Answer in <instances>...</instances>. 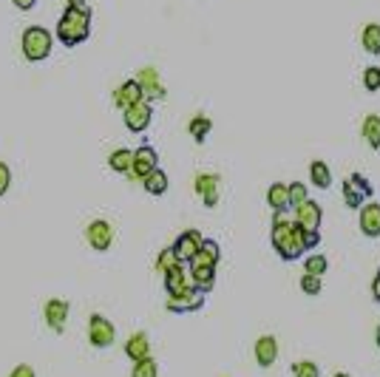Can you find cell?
<instances>
[{"label": "cell", "mask_w": 380, "mask_h": 377, "mask_svg": "<svg viewBox=\"0 0 380 377\" xmlns=\"http://www.w3.org/2000/svg\"><path fill=\"white\" fill-rule=\"evenodd\" d=\"M292 374H295V377H321V369H318V363H312V360H298V363L292 366Z\"/></svg>", "instance_id": "31"}, {"label": "cell", "mask_w": 380, "mask_h": 377, "mask_svg": "<svg viewBox=\"0 0 380 377\" xmlns=\"http://www.w3.org/2000/svg\"><path fill=\"white\" fill-rule=\"evenodd\" d=\"M267 205H270L275 213H287V210L292 208V202H290V184H281V181L270 184V191H267Z\"/></svg>", "instance_id": "18"}, {"label": "cell", "mask_w": 380, "mask_h": 377, "mask_svg": "<svg viewBox=\"0 0 380 377\" xmlns=\"http://www.w3.org/2000/svg\"><path fill=\"white\" fill-rule=\"evenodd\" d=\"M91 35V12L88 9H66V15L57 23V40L69 49L85 43Z\"/></svg>", "instance_id": "2"}, {"label": "cell", "mask_w": 380, "mask_h": 377, "mask_svg": "<svg viewBox=\"0 0 380 377\" xmlns=\"http://www.w3.org/2000/svg\"><path fill=\"white\" fill-rule=\"evenodd\" d=\"M12 4H15L18 9H23V12H29V9H35V4H37V0H12Z\"/></svg>", "instance_id": "40"}, {"label": "cell", "mask_w": 380, "mask_h": 377, "mask_svg": "<svg viewBox=\"0 0 380 377\" xmlns=\"http://www.w3.org/2000/svg\"><path fill=\"white\" fill-rule=\"evenodd\" d=\"M270 241H273L275 253H278L284 261H298V258L307 253V247H304V230H301L295 222H287L284 213H275Z\"/></svg>", "instance_id": "1"}, {"label": "cell", "mask_w": 380, "mask_h": 377, "mask_svg": "<svg viewBox=\"0 0 380 377\" xmlns=\"http://www.w3.org/2000/svg\"><path fill=\"white\" fill-rule=\"evenodd\" d=\"M363 85H366V91H380V68L377 66H369L363 71Z\"/></svg>", "instance_id": "35"}, {"label": "cell", "mask_w": 380, "mask_h": 377, "mask_svg": "<svg viewBox=\"0 0 380 377\" xmlns=\"http://www.w3.org/2000/svg\"><path fill=\"white\" fill-rule=\"evenodd\" d=\"M202 244H205V236H202L199 230H184V233L173 241V250H176V256H179L182 264H190V258H194V256L202 250Z\"/></svg>", "instance_id": "6"}, {"label": "cell", "mask_w": 380, "mask_h": 377, "mask_svg": "<svg viewBox=\"0 0 380 377\" xmlns=\"http://www.w3.org/2000/svg\"><path fill=\"white\" fill-rule=\"evenodd\" d=\"M321 287H323V284H321V275H309V273L301 275V289H304L307 295H318Z\"/></svg>", "instance_id": "34"}, {"label": "cell", "mask_w": 380, "mask_h": 377, "mask_svg": "<svg viewBox=\"0 0 380 377\" xmlns=\"http://www.w3.org/2000/svg\"><path fill=\"white\" fill-rule=\"evenodd\" d=\"M136 80H139V85H142V91H145V100H162V97H165V88H162V83H159L156 68H142Z\"/></svg>", "instance_id": "19"}, {"label": "cell", "mask_w": 380, "mask_h": 377, "mask_svg": "<svg viewBox=\"0 0 380 377\" xmlns=\"http://www.w3.org/2000/svg\"><path fill=\"white\" fill-rule=\"evenodd\" d=\"M309 196H307V184L304 181H292L290 184V202H292V208H298V205H304Z\"/></svg>", "instance_id": "33"}, {"label": "cell", "mask_w": 380, "mask_h": 377, "mask_svg": "<svg viewBox=\"0 0 380 377\" xmlns=\"http://www.w3.org/2000/svg\"><path fill=\"white\" fill-rule=\"evenodd\" d=\"M326 267H329V261H326L323 256H309L307 264H304V273H309V275H323Z\"/></svg>", "instance_id": "32"}, {"label": "cell", "mask_w": 380, "mask_h": 377, "mask_svg": "<svg viewBox=\"0 0 380 377\" xmlns=\"http://www.w3.org/2000/svg\"><path fill=\"white\" fill-rule=\"evenodd\" d=\"M108 167L114 170V173H133V150H125V148H119V150H114L111 156H108Z\"/></svg>", "instance_id": "22"}, {"label": "cell", "mask_w": 380, "mask_h": 377, "mask_svg": "<svg viewBox=\"0 0 380 377\" xmlns=\"http://www.w3.org/2000/svg\"><path fill=\"white\" fill-rule=\"evenodd\" d=\"M125 354H128L133 363L150 357V340H148V335H145V332H133V335L128 337V343H125Z\"/></svg>", "instance_id": "21"}, {"label": "cell", "mask_w": 380, "mask_h": 377, "mask_svg": "<svg viewBox=\"0 0 380 377\" xmlns=\"http://www.w3.org/2000/svg\"><path fill=\"white\" fill-rule=\"evenodd\" d=\"M219 258H222L219 244H216L213 239H205L202 250H199L194 258H190V267H216V264H219Z\"/></svg>", "instance_id": "20"}, {"label": "cell", "mask_w": 380, "mask_h": 377, "mask_svg": "<svg viewBox=\"0 0 380 377\" xmlns=\"http://www.w3.org/2000/svg\"><path fill=\"white\" fill-rule=\"evenodd\" d=\"M202 304H205V292L194 287V289H187L182 295H167L165 309L167 312H196V309H202Z\"/></svg>", "instance_id": "7"}, {"label": "cell", "mask_w": 380, "mask_h": 377, "mask_svg": "<svg viewBox=\"0 0 380 377\" xmlns=\"http://www.w3.org/2000/svg\"><path fill=\"white\" fill-rule=\"evenodd\" d=\"M360 43H363V49H366V54L377 57V54H380V23H369V26L363 29V35H360Z\"/></svg>", "instance_id": "26"}, {"label": "cell", "mask_w": 380, "mask_h": 377, "mask_svg": "<svg viewBox=\"0 0 380 377\" xmlns=\"http://www.w3.org/2000/svg\"><path fill=\"white\" fill-rule=\"evenodd\" d=\"M142 184H145V191H148L150 196H162V193H167V173L156 167L153 173H148V176L142 179Z\"/></svg>", "instance_id": "24"}, {"label": "cell", "mask_w": 380, "mask_h": 377, "mask_svg": "<svg viewBox=\"0 0 380 377\" xmlns=\"http://www.w3.org/2000/svg\"><path fill=\"white\" fill-rule=\"evenodd\" d=\"M321 216H323V213H321V205L312 202V199H307L304 205L295 208V219H292V222H295L301 230H309V233H312V230L321 227Z\"/></svg>", "instance_id": "14"}, {"label": "cell", "mask_w": 380, "mask_h": 377, "mask_svg": "<svg viewBox=\"0 0 380 377\" xmlns=\"http://www.w3.org/2000/svg\"><path fill=\"white\" fill-rule=\"evenodd\" d=\"M190 275H194L196 289L210 292L216 287V267H190Z\"/></svg>", "instance_id": "23"}, {"label": "cell", "mask_w": 380, "mask_h": 377, "mask_svg": "<svg viewBox=\"0 0 380 377\" xmlns=\"http://www.w3.org/2000/svg\"><path fill=\"white\" fill-rule=\"evenodd\" d=\"M182 261H179V256H176V250L173 247H167V250H162L159 253V258H156V270L165 275V273H170L173 267H179Z\"/></svg>", "instance_id": "29"}, {"label": "cell", "mask_w": 380, "mask_h": 377, "mask_svg": "<svg viewBox=\"0 0 380 377\" xmlns=\"http://www.w3.org/2000/svg\"><path fill=\"white\" fill-rule=\"evenodd\" d=\"M9 187H12V170L6 162H0V196H6Z\"/></svg>", "instance_id": "36"}, {"label": "cell", "mask_w": 380, "mask_h": 377, "mask_svg": "<svg viewBox=\"0 0 380 377\" xmlns=\"http://www.w3.org/2000/svg\"><path fill=\"white\" fill-rule=\"evenodd\" d=\"M335 377H349V374H346V371H340V374H335Z\"/></svg>", "instance_id": "43"}, {"label": "cell", "mask_w": 380, "mask_h": 377, "mask_svg": "<svg viewBox=\"0 0 380 377\" xmlns=\"http://www.w3.org/2000/svg\"><path fill=\"white\" fill-rule=\"evenodd\" d=\"M150 116H153V105L148 100H142V102H136V105H131L125 111V125H128V131L142 133L150 125Z\"/></svg>", "instance_id": "12"}, {"label": "cell", "mask_w": 380, "mask_h": 377, "mask_svg": "<svg viewBox=\"0 0 380 377\" xmlns=\"http://www.w3.org/2000/svg\"><path fill=\"white\" fill-rule=\"evenodd\" d=\"M372 298L380 304V270H377V275H374V281H372Z\"/></svg>", "instance_id": "39"}, {"label": "cell", "mask_w": 380, "mask_h": 377, "mask_svg": "<svg viewBox=\"0 0 380 377\" xmlns=\"http://www.w3.org/2000/svg\"><path fill=\"white\" fill-rule=\"evenodd\" d=\"M363 139L369 148H374V150L380 148V116L377 114H369L363 119Z\"/></svg>", "instance_id": "27"}, {"label": "cell", "mask_w": 380, "mask_h": 377, "mask_svg": "<svg viewBox=\"0 0 380 377\" xmlns=\"http://www.w3.org/2000/svg\"><path fill=\"white\" fill-rule=\"evenodd\" d=\"M309 179H312V184L318 187V191H326V187L332 184V170L326 167V162L315 159V162L309 164Z\"/></svg>", "instance_id": "25"}, {"label": "cell", "mask_w": 380, "mask_h": 377, "mask_svg": "<svg viewBox=\"0 0 380 377\" xmlns=\"http://www.w3.org/2000/svg\"><path fill=\"white\" fill-rule=\"evenodd\" d=\"M194 287H196L194 284V275H190V270L184 264H179L170 273H165V289H167V295H182V292L194 289Z\"/></svg>", "instance_id": "11"}, {"label": "cell", "mask_w": 380, "mask_h": 377, "mask_svg": "<svg viewBox=\"0 0 380 377\" xmlns=\"http://www.w3.org/2000/svg\"><path fill=\"white\" fill-rule=\"evenodd\" d=\"M88 340H91L94 349H108V346H114V340H117L114 323H111L108 318H102V315H91V318H88Z\"/></svg>", "instance_id": "5"}, {"label": "cell", "mask_w": 380, "mask_h": 377, "mask_svg": "<svg viewBox=\"0 0 380 377\" xmlns=\"http://www.w3.org/2000/svg\"><path fill=\"white\" fill-rule=\"evenodd\" d=\"M156 374H159V366H156L153 357L136 360V363H133V371H131V377H156Z\"/></svg>", "instance_id": "30"}, {"label": "cell", "mask_w": 380, "mask_h": 377, "mask_svg": "<svg viewBox=\"0 0 380 377\" xmlns=\"http://www.w3.org/2000/svg\"><path fill=\"white\" fill-rule=\"evenodd\" d=\"M210 128H213V122H210L208 116H194V119H190V125H187L190 136H194L196 142H205L208 133H210Z\"/></svg>", "instance_id": "28"}, {"label": "cell", "mask_w": 380, "mask_h": 377, "mask_svg": "<svg viewBox=\"0 0 380 377\" xmlns=\"http://www.w3.org/2000/svg\"><path fill=\"white\" fill-rule=\"evenodd\" d=\"M219 184H222V179L216 173H199L196 176V193L202 196L205 208H216L219 205Z\"/></svg>", "instance_id": "13"}, {"label": "cell", "mask_w": 380, "mask_h": 377, "mask_svg": "<svg viewBox=\"0 0 380 377\" xmlns=\"http://www.w3.org/2000/svg\"><path fill=\"white\" fill-rule=\"evenodd\" d=\"M43 318H46V326L54 335H63L66 321H69V304L63 298H49L46 306H43Z\"/></svg>", "instance_id": "8"}, {"label": "cell", "mask_w": 380, "mask_h": 377, "mask_svg": "<svg viewBox=\"0 0 380 377\" xmlns=\"http://www.w3.org/2000/svg\"><path fill=\"white\" fill-rule=\"evenodd\" d=\"M369 196H372V184L360 173H355V176H349L343 181V202H346V208L360 210L369 202Z\"/></svg>", "instance_id": "4"}, {"label": "cell", "mask_w": 380, "mask_h": 377, "mask_svg": "<svg viewBox=\"0 0 380 377\" xmlns=\"http://www.w3.org/2000/svg\"><path fill=\"white\" fill-rule=\"evenodd\" d=\"M156 167H159V156H156V150L150 145H142V148L133 150V173H131V179H139L142 181Z\"/></svg>", "instance_id": "10"}, {"label": "cell", "mask_w": 380, "mask_h": 377, "mask_svg": "<svg viewBox=\"0 0 380 377\" xmlns=\"http://www.w3.org/2000/svg\"><path fill=\"white\" fill-rule=\"evenodd\" d=\"M374 340H377V346H380V326L374 329Z\"/></svg>", "instance_id": "42"}, {"label": "cell", "mask_w": 380, "mask_h": 377, "mask_svg": "<svg viewBox=\"0 0 380 377\" xmlns=\"http://www.w3.org/2000/svg\"><path fill=\"white\" fill-rule=\"evenodd\" d=\"M20 46H23V57H26L29 63H40V60H46V57L52 54L54 37H52V32L43 29V26H29V29L23 32Z\"/></svg>", "instance_id": "3"}, {"label": "cell", "mask_w": 380, "mask_h": 377, "mask_svg": "<svg viewBox=\"0 0 380 377\" xmlns=\"http://www.w3.org/2000/svg\"><path fill=\"white\" fill-rule=\"evenodd\" d=\"M360 230H363L366 239L380 236V205L377 202H366L360 208Z\"/></svg>", "instance_id": "16"}, {"label": "cell", "mask_w": 380, "mask_h": 377, "mask_svg": "<svg viewBox=\"0 0 380 377\" xmlns=\"http://www.w3.org/2000/svg\"><path fill=\"white\" fill-rule=\"evenodd\" d=\"M66 4H69V9H88L85 0H66Z\"/></svg>", "instance_id": "41"}, {"label": "cell", "mask_w": 380, "mask_h": 377, "mask_svg": "<svg viewBox=\"0 0 380 377\" xmlns=\"http://www.w3.org/2000/svg\"><path fill=\"white\" fill-rule=\"evenodd\" d=\"M142 100H145V91H142L139 80H128V83H122V85L114 91V105L122 108V111H128L131 105H136V102H142Z\"/></svg>", "instance_id": "15"}, {"label": "cell", "mask_w": 380, "mask_h": 377, "mask_svg": "<svg viewBox=\"0 0 380 377\" xmlns=\"http://www.w3.org/2000/svg\"><path fill=\"white\" fill-rule=\"evenodd\" d=\"M9 377H37V371L29 366V363H20V366H15L12 369V374Z\"/></svg>", "instance_id": "38"}, {"label": "cell", "mask_w": 380, "mask_h": 377, "mask_svg": "<svg viewBox=\"0 0 380 377\" xmlns=\"http://www.w3.org/2000/svg\"><path fill=\"white\" fill-rule=\"evenodd\" d=\"M85 241L91 244V250L105 253V250L111 247V241H114V230H111V225H108L105 219L91 222V225H88V230H85Z\"/></svg>", "instance_id": "9"}, {"label": "cell", "mask_w": 380, "mask_h": 377, "mask_svg": "<svg viewBox=\"0 0 380 377\" xmlns=\"http://www.w3.org/2000/svg\"><path fill=\"white\" fill-rule=\"evenodd\" d=\"M318 244H321V233H318V230H312V233L304 230V247H307V250H315Z\"/></svg>", "instance_id": "37"}, {"label": "cell", "mask_w": 380, "mask_h": 377, "mask_svg": "<svg viewBox=\"0 0 380 377\" xmlns=\"http://www.w3.org/2000/svg\"><path fill=\"white\" fill-rule=\"evenodd\" d=\"M275 357H278V340H275L273 335L259 337V340H256V363H259L261 369H267V366L275 363Z\"/></svg>", "instance_id": "17"}]
</instances>
